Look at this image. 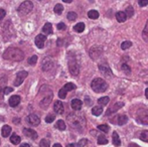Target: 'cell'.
<instances>
[{
	"mask_svg": "<svg viewBox=\"0 0 148 147\" xmlns=\"http://www.w3.org/2000/svg\"><path fill=\"white\" fill-rule=\"evenodd\" d=\"M3 59L12 62H20L24 59V53L21 49L16 47H9L3 53Z\"/></svg>",
	"mask_w": 148,
	"mask_h": 147,
	"instance_id": "6da1fadb",
	"label": "cell"
},
{
	"mask_svg": "<svg viewBox=\"0 0 148 147\" xmlns=\"http://www.w3.org/2000/svg\"><path fill=\"white\" fill-rule=\"evenodd\" d=\"M91 88L95 93H104L108 88V85L103 79L101 78H96L92 81L91 83Z\"/></svg>",
	"mask_w": 148,
	"mask_h": 147,
	"instance_id": "7a4b0ae2",
	"label": "cell"
},
{
	"mask_svg": "<svg viewBox=\"0 0 148 147\" xmlns=\"http://www.w3.org/2000/svg\"><path fill=\"white\" fill-rule=\"evenodd\" d=\"M68 120L70 122V125L76 128H82L85 126V119L82 116L76 115V114H71L68 116Z\"/></svg>",
	"mask_w": 148,
	"mask_h": 147,
	"instance_id": "3957f363",
	"label": "cell"
},
{
	"mask_svg": "<svg viewBox=\"0 0 148 147\" xmlns=\"http://www.w3.org/2000/svg\"><path fill=\"white\" fill-rule=\"evenodd\" d=\"M33 8V3L31 1H28V0H26V1L22 2L21 4L19 5V7H18L17 11L19 14H22V15H25V14H28L29 12L32 10Z\"/></svg>",
	"mask_w": 148,
	"mask_h": 147,
	"instance_id": "277c9868",
	"label": "cell"
},
{
	"mask_svg": "<svg viewBox=\"0 0 148 147\" xmlns=\"http://www.w3.org/2000/svg\"><path fill=\"white\" fill-rule=\"evenodd\" d=\"M69 70H70V73L73 76H78L79 75V73H80V67H79L76 59H71L69 62Z\"/></svg>",
	"mask_w": 148,
	"mask_h": 147,
	"instance_id": "5b68a950",
	"label": "cell"
},
{
	"mask_svg": "<svg viewBox=\"0 0 148 147\" xmlns=\"http://www.w3.org/2000/svg\"><path fill=\"white\" fill-rule=\"evenodd\" d=\"M27 72L25 71H21V72H18L17 74H16V79L15 81H14V86L18 87L20 86V85L23 83V81L26 79V77H27Z\"/></svg>",
	"mask_w": 148,
	"mask_h": 147,
	"instance_id": "8992f818",
	"label": "cell"
},
{
	"mask_svg": "<svg viewBox=\"0 0 148 147\" xmlns=\"http://www.w3.org/2000/svg\"><path fill=\"white\" fill-rule=\"evenodd\" d=\"M111 121H112V123L122 126V125H125V124L128 122V117H127L126 115H118V116H116V118L112 119Z\"/></svg>",
	"mask_w": 148,
	"mask_h": 147,
	"instance_id": "52a82bcc",
	"label": "cell"
},
{
	"mask_svg": "<svg viewBox=\"0 0 148 147\" xmlns=\"http://www.w3.org/2000/svg\"><path fill=\"white\" fill-rule=\"evenodd\" d=\"M26 121H27L28 124H30L31 126H38L39 123H40V119L37 115L35 114H30V115L27 116L26 118Z\"/></svg>",
	"mask_w": 148,
	"mask_h": 147,
	"instance_id": "ba28073f",
	"label": "cell"
},
{
	"mask_svg": "<svg viewBox=\"0 0 148 147\" xmlns=\"http://www.w3.org/2000/svg\"><path fill=\"white\" fill-rule=\"evenodd\" d=\"M140 123H142L143 125H148V112L145 110H141L138 113V117H137Z\"/></svg>",
	"mask_w": 148,
	"mask_h": 147,
	"instance_id": "9c48e42d",
	"label": "cell"
},
{
	"mask_svg": "<svg viewBox=\"0 0 148 147\" xmlns=\"http://www.w3.org/2000/svg\"><path fill=\"white\" fill-rule=\"evenodd\" d=\"M47 40V36H43V34H38L35 37V45H36L38 49H43L45 46V42Z\"/></svg>",
	"mask_w": 148,
	"mask_h": 147,
	"instance_id": "30bf717a",
	"label": "cell"
},
{
	"mask_svg": "<svg viewBox=\"0 0 148 147\" xmlns=\"http://www.w3.org/2000/svg\"><path fill=\"white\" fill-rule=\"evenodd\" d=\"M123 106H124V103H122V102L115 103L113 106H111L109 109H108L107 112H106V114H107V115H111V114H114L115 112H117L118 110H120V109L122 108Z\"/></svg>",
	"mask_w": 148,
	"mask_h": 147,
	"instance_id": "8fae6325",
	"label": "cell"
},
{
	"mask_svg": "<svg viewBox=\"0 0 148 147\" xmlns=\"http://www.w3.org/2000/svg\"><path fill=\"white\" fill-rule=\"evenodd\" d=\"M102 49L99 46H93L91 49H90V55L93 59H96L97 57H99L102 53Z\"/></svg>",
	"mask_w": 148,
	"mask_h": 147,
	"instance_id": "7c38bea8",
	"label": "cell"
},
{
	"mask_svg": "<svg viewBox=\"0 0 148 147\" xmlns=\"http://www.w3.org/2000/svg\"><path fill=\"white\" fill-rule=\"evenodd\" d=\"M99 70H100V72H101L102 74L104 75L105 77H110L111 78L113 75H112V71H111V69L109 68V66H107V65H100L99 66Z\"/></svg>",
	"mask_w": 148,
	"mask_h": 147,
	"instance_id": "4fadbf2b",
	"label": "cell"
},
{
	"mask_svg": "<svg viewBox=\"0 0 148 147\" xmlns=\"http://www.w3.org/2000/svg\"><path fill=\"white\" fill-rule=\"evenodd\" d=\"M23 133H24V135L26 136V137H28V138H31V139H33V140H35L37 138V133H36V131H34V130H32V129H29V128H24L23 129Z\"/></svg>",
	"mask_w": 148,
	"mask_h": 147,
	"instance_id": "5bb4252c",
	"label": "cell"
},
{
	"mask_svg": "<svg viewBox=\"0 0 148 147\" xmlns=\"http://www.w3.org/2000/svg\"><path fill=\"white\" fill-rule=\"evenodd\" d=\"M51 100H53V93H51L49 96L45 97V98H43L42 100L40 101V103H39V106H40L42 109L47 108V106H49V103L51 102Z\"/></svg>",
	"mask_w": 148,
	"mask_h": 147,
	"instance_id": "9a60e30c",
	"label": "cell"
},
{
	"mask_svg": "<svg viewBox=\"0 0 148 147\" xmlns=\"http://www.w3.org/2000/svg\"><path fill=\"white\" fill-rule=\"evenodd\" d=\"M53 110L57 114H62L64 113V104L60 101H56L55 106H53Z\"/></svg>",
	"mask_w": 148,
	"mask_h": 147,
	"instance_id": "2e32d148",
	"label": "cell"
},
{
	"mask_svg": "<svg viewBox=\"0 0 148 147\" xmlns=\"http://www.w3.org/2000/svg\"><path fill=\"white\" fill-rule=\"evenodd\" d=\"M20 100H21V99H20L19 96H17V95H14V96L10 97L8 102H9V105L11 107H16L20 103Z\"/></svg>",
	"mask_w": 148,
	"mask_h": 147,
	"instance_id": "e0dca14e",
	"label": "cell"
},
{
	"mask_svg": "<svg viewBox=\"0 0 148 147\" xmlns=\"http://www.w3.org/2000/svg\"><path fill=\"white\" fill-rule=\"evenodd\" d=\"M53 67V63L49 59H45L42 62V70L43 71H49Z\"/></svg>",
	"mask_w": 148,
	"mask_h": 147,
	"instance_id": "ac0fdd59",
	"label": "cell"
},
{
	"mask_svg": "<svg viewBox=\"0 0 148 147\" xmlns=\"http://www.w3.org/2000/svg\"><path fill=\"white\" fill-rule=\"evenodd\" d=\"M71 105H72V108L74 109V110L79 111L82 109L83 102L81 100H79V99H74V100L72 101V103H71Z\"/></svg>",
	"mask_w": 148,
	"mask_h": 147,
	"instance_id": "d6986e66",
	"label": "cell"
},
{
	"mask_svg": "<svg viewBox=\"0 0 148 147\" xmlns=\"http://www.w3.org/2000/svg\"><path fill=\"white\" fill-rule=\"evenodd\" d=\"M127 14L125 13V12L123 11H118L117 13H116V19H117L118 22H125L127 19Z\"/></svg>",
	"mask_w": 148,
	"mask_h": 147,
	"instance_id": "ffe728a7",
	"label": "cell"
},
{
	"mask_svg": "<svg viewBox=\"0 0 148 147\" xmlns=\"http://www.w3.org/2000/svg\"><path fill=\"white\" fill-rule=\"evenodd\" d=\"M42 31L47 34H53V25H51L49 22H47V23L43 25L42 27Z\"/></svg>",
	"mask_w": 148,
	"mask_h": 147,
	"instance_id": "44dd1931",
	"label": "cell"
},
{
	"mask_svg": "<svg viewBox=\"0 0 148 147\" xmlns=\"http://www.w3.org/2000/svg\"><path fill=\"white\" fill-rule=\"evenodd\" d=\"M2 136L3 137H7V136H9L10 132H11V127L8 125H4L3 127H2Z\"/></svg>",
	"mask_w": 148,
	"mask_h": 147,
	"instance_id": "7402d4cb",
	"label": "cell"
},
{
	"mask_svg": "<svg viewBox=\"0 0 148 147\" xmlns=\"http://www.w3.org/2000/svg\"><path fill=\"white\" fill-rule=\"evenodd\" d=\"M102 113H103V108L101 106H95L92 109V114L94 116H100Z\"/></svg>",
	"mask_w": 148,
	"mask_h": 147,
	"instance_id": "603a6c76",
	"label": "cell"
},
{
	"mask_svg": "<svg viewBox=\"0 0 148 147\" xmlns=\"http://www.w3.org/2000/svg\"><path fill=\"white\" fill-rule=\"evenodd\" d=\"M20 141H21V138L18 135H16V134H13V135H11V137H10V142H11L12 144H14V145L19 144Z\"/></svg>",
	"mask_w": 148,
	"mask_h": 147,
	"instance_id": "cb8c5ba5",
	"label": "cell"
},
{
	"mask_svg": "<svg viewBox=\"0 0 148 147\" xmlns=\"http://www.w3.org/2000/svg\"><path fill=\"white\" fill-rule=\"evenodd\" d=\"M112 137H113V144L115 146H120L121 145V141H120V138H119V135L117 132H113V135H112Z\"/></svg>",
	"mask_w": 148,
	"mask_h": 147,
	"instance_id": "d4e9b609",
	"label": "cell"
},
{
	"mask_svg": "<svg viewBox=\"0 0 148 147\" xmlns=\"http://www.w3.org/2000/svg\"><path fill=\"white\" fill-rule=\"evenodd\" d=\"M74 30L77 32H83L85 30V24L83 22H79L74 26Z\"/></svg>",
	"mask_w": 148,
	"mask_h": 147,
	"instance_id": "484cf974",
	"label": "cell"
},
{
	"mask_svg": "<svg viewBox=\"0 0 148 147\" xmlns=\"http://www.w3.org/2000/svg\"><path fill=\"white\" fill-rule=\"evenodd\" d=\"M88 16L91 19H97L99 17V12L97 10H90L88 12Z\"/></svg>",
	"mask_w": 148,
	"mask_h": 147,
	"instance_id": "4316f807",
	"label": "cell"
},
{
	"mask_svg": "<svg viewBox=\"0 0 148 147\" xmlns=\"http://www.w3.org/2000/svg\"><path fill=\"white\" fill-rule=\"evenodd\" d=\"M56 127L59 130H60V131H64V130H66V123H64L62 120H59V121L56 123Z\"/></svg>",
	"mask_w": 148,
	"mask_h": 147,
	"instance_id": "83f0119b",
	"label": "cell"
},
{
	"mask_svg": "<svg viewBox=\"0 0 148 147\" xmlns=\"http://www.w3.org/2000/svg\"><path fill=\"white\" fill-rule=\"evenodd\" d=\"M109 102H110L109 97H102V98H100L99 100H98V103H99L100 105H102V106H105V105H107Z\"/></svg>",
	"mask_w": 148,
	"mask_h": 147,
	"instance_id": "f1b7e54d",
	"label": "cell"
},
{
	"mask_svg": "<svg viewBox=\"0 0 148 147\" xmlns=\"http://www.w3.org/2000/svg\"><path fill=\"white\" fill-rule=\"evenodd\" d=\"M142 37L145 41H148V20H147L146 24H145L144 29H143V31H142Z\"/></svg>",
	"mask_w": 148,
	"mask_h": 147,
	"instance_id": "f546056e",
	"label": "cell"
},
{
	"mask_svg": "<svg viewBox=\"0 0 148 147\" xmlns=\"http://www.w3.org/2000/svg\"><path fill=\"white\" fill-rule=\"evenodd\" d=\"M107 143H108V139L104 135H100L99 137H98V144L104 145V144H107Z\"/></svg>",
	"mask_w": 148,
	"mask_h": 147,
	"instance_id": "4dcf8cb0",
	"label": "cell"
},
{
	"mask_svg": "<svg viewBox=\"0 0 148 147\" xmlns=\"http://www.w3.org/2000/svg\"><path fill=\"white\" fill-rule=\"evenodd\" d=\"M64 88L66 90V92H71V91L75 90L76 89V85H74L73 83H68L64 86Z\"/></svg>",
	"mask_w": 148,
	"mask_h": 147,
	"instance_id": "1f68e13d",
	"label": "cell"
},
{
	"mask_svg": "<svg viewBox=\"0 0 148 147\" xmlns=\"http://www.w3.org/2000/svg\"><path fill=\"white\" fill-rule=\"evenodd\" d=\"M53 10H55V12L57 14H62V11H64V6L62 4H57L55 6V8H53Z\"/></svg>",
	"mask_w": 148,
	"mask_h": 147,
	"instance_id": "d6a6232c",
	"label": "cell"
},
{
	"mask_svg": "<svg viewBox=\"0 0 148 147\" xmlns=\"http://www.w3.org/2000/svg\"><path fill=\"white\" fill-rule=\"evenodd\" d=\"M140 139L144 142H148V131L147 130H144V131L141 132L140 134Z\"/></svg>",
	"mask_w": 148,
	"mask_h": 147,
	"instance_id": "836d02e7",
	"label": "cell"
},
{
	"mask_svg": "<svg viewBox=\"0 0 148 147\" xmlns=\"http://www.w3.org/2000/svg\"><path fill=\"white\" fill-rule=\"evenodd\" d=\"M132 46V42L129 40H126V41H123L122 44H121V49H128L129 47Z\"/></svg>",
	"mask_w": 148,
	"mask_h": 147,
	"instance_id": "e575fe53",
	"label": "cell"
},
{
	"mask_svg": "<svg viewBox=\"0 0 148 147\" xmlns=\"http://www.w3.org/2000/svg\"><path fill=\"white\" fill-rule=\"evenodd\" d=\"M68 19L70 20V21H74V20L77 19V17H78V15H77L76 12H69L68 13Z\"/></svg>",
	"mask_w": 148,
	"mask_h": 147,
	"instance_id": "d590c367",
	"label": "cell"
},
{
	"mask_svg": "<svg viewBox=\"0 0 148 147\" xmlns=\"http://www.w3.org/2000/svg\"><path fill=\"white\" fill-rule=\"evenodd\" d=\"M125 13L127 14V17H131V16H133V14H134V9H133V7L128 6V7L126 8V11H125Z\"/></svg>",
	"mask_w": 148,
	"mask_h": 147,
	"instance_id": "8d00e7d4",
	"label": "cell"
},
{
	"mask_svg": "<svg viewBox=\"0 0 148 147\" xmlns=\"http://www.w3.org/2000/svg\"><path fill=\"white\" fill-rule=\"evenodd\" d=\"M56 119V116L53 115V114H49V115L45 117V122L47 123H51V122H53Z\"/></svg>",
	"mask_w": 148,
	"mask_h": 147,
	"instance_id": "74e56055",
	"label": "cell"
},
{
	"mask_svg": "<svg viewBox=\"0 0 148 147\" xmlns=\"http://www.w3.org/2000/svg\"><path fill=\"white\" fill-rule=\"evenodd\" d=\"M122 70H123V72H124L126 75H129L131 73V69H130V67H129L127 64H123L122 65Z\"/></svg>",
	"mask_w": 148,
	"mask_h": 147,
	"instance_id": "f35d334b",
	"label": "cell"
},
{
	"mask_svg": "<svg viewBox=\"0 0 148 147\" xmlns=\"http://www.w3.org/2000/svg\"><path fill=\"white\" fill-rule=\"evenodd\" d=\"M59 97L60 99H66V90L64 88H62L59 91Z\"/></svg>",
	"mask_w": 148,
	"mask_h": 147,
	"instance_id": "ab89813d",
	"label": "cell"
},
{
	"mask_svg": "<svg viewBox=\"0 0 148 147\" xmlns=\"http://www.w3.org/2000/svg\"><path fill=\"white\" fill-rule=\"evenodd\" d=\"M98 129L101 130V131L105 132V133H107L108 131H109V126L108 125H99L98 126Z\"/></svg>",
	"mask_w": 148,
	"mask_h": 147,
	"instance_id": "60d3db41",
	"label": "cell"
},
{
	"mask_svg": "<svg viewBox=\"0 0 148 147\" xmlns=\"http://www.w3.org/2000/svg\"><path fill=\"white\" fill-rule=\"evenodd\" d=\"M36 62H37V57H36V55H32V57L28 59V64H29V65H35V64H36Z\"/></svg>",
	"mask_w": 148,
	"mask_h": 147,
	"instance_id": "b9f144b4",
	"label": "cell"
},
{
	"mask_svg": "<svg viewBox=\"0 0 148 147\" xmlns=\"http://www.w3.org/2000/svg\"><path fill=\"white\" fill-rule=\"evenodd\" d=\"M40 147H49V141L47 139H42L39 143Z\"/></svg>",
	"mask_w": 148,
	"mask_h": 147,
	"instance_id": "7bdbcfd3",
	"label": "cell"
},
{
	"mask_svg": "<svg viewBox=\"0 0 148 147\" xmlns=\"http://www.w3.org/2000/svg\"><path fill=\"white\" fill-rule=\"evenodd\" d=\"M138 3L141 7H144V6L148 5V0H138Z\"/></svg>",
	"mask_w": 148,
	"mask_h": 147,
	"instance_id": "ee69618b",
	"label": "cell"
},
{
	"mask_svg": "<svg viewBox=\"0 0 148 147\" xmlns=\"http://www.w3.org/2000/svg\"><path fill=\"white\" fill-rule=\"evenodd\" d=\"M88 143V140L87 139H82V140H80V141H79V146L80 147H83V146H86V144Z\"/></svg>",
	"mask_w": 148,
	"mask_h": 147,
	"instance_id": "f6af8a7d",
	"label": "cell"
},
{
	"mask_svg": "<svg viewBox=\"0 0 148 147\" xmlns=\"http://www.w3.org/2000/svg\"><path fill=\"white\" fill-rule=\"evenodd\" d=\"M12 91H13V89L12 88H10V87H6V88H4V94L5 95H7V94H9V93H11Z\"/></svg>",
	"mask_w": 148,
	"mask_h": 147,
	"instance_id": "bcb514c9",
	"label": "cell"
},
{
	"mask_svg": "<svg viewBox=\"0 0 148 147\" xmlns=\"http://www.w3.org/2000/svg\"><path fill=\"white\" fill-rule=\"evenodd\" d=\"M58 29H60V30L66 29V24H64V22H60V23L58 24Z\"/></svg>",
	"mask_w": 148,
	"mask_h": 147,
	"instance_id": "7dc6e473",
	"label": "cell"
},
{
	"mask_svg": "<svg viewBox=\"0 0 148 147\" xmlns=\"http://www.w3.org/2000/svg\"><path fill=\"white\" fill-rule=\"evenodd\" d=\"M5 15H6V11L4 9H2V8H0V20L3 17H5Z\"/></svg>",
	"mask_w": 148,
	"mask_h": 147,
	"instance_id": "c3c4849f",
	"label": "cell"
},
{
	"mask_svg": "<svg viewBox=\"0 0 148 147\" xmlns=\"http://www.w3.org/2000/svg\"><path fill=\"white\" fill-rule=\"evenodd\" d=\"M68 147H80V146H79V144H77V143H71V144H69Z\"/></svg>",
	"mask_w": 148,
	"mask_h": 147,
	"instance_id": "681fc988",
	"label": "cell"
},
{
	"mask_svg": "<svg viewBox=\"0 0 148 147\" xmlns=\"http://www.w3.org/2000/svg\"><path fill=\"white\" fill-rule=\"evenodd\" d=\"M20 147H30V145L28 143H22L21 145H20Z\"/></svg>",
	"mask_w": 148,
	"mask_h": 147,
	"instance_id": "f907efd6",
	"label": "cell"
},
{
	"mask_svg": "<svg viewBox=\"0 0 148 147\" xmlns=\"http://www.w3.org/2000/svg\"><path fill=\"white\" fill-rule=\"evenodd\" d=\"M53 147H62V145H60V143H56V144H55V145H53Z\"/></svg>",
	"mask_w": 148,
	"mask_h": 147,
	"instance_id": "816d5d0a",
	"label": "cell"
},
{
	"mask_svg": "<svg viewBox=\"0 0 148 147\" xmlns=\"http://www.w3.org/2000/svg\"><path fill=\"white\" fill-rule=\"evenodd\" d=\"M145 96H146V98L148 99V88L145 90Z\"/></svg>",
	"mask_w": 148,
	"mask_h": 147,
	"instance_id": "f5cc1de1",
	"label": "cell"
},
{
	"mask_svg": "<svg viewBox=\"0 0 148 147\" xmlns=\"http://www.w3.org/2000/svg\"><path fill=\"white\" fill-rule=\"evenodd\" d=\"M64 2H66V3H71V2L73 1V0H62Z\"/></svg>",
	"mask_w": 148,
	"mask_h": 147,
	"instance_id": "db71d44e",
	"label": "cell"
},
{
	"mask_svg": "<svg viewBox=\"0 0 148 147\" xmlns=\"http://www.w3.org/2000/svg\"><path fill=\"white\" fill-rule=\"evenodd\" d=\"M89 1H90V2H92V3H93V2L95 1V0H89Z\"/></svg>",
	"mask_w": 148,
	"mask_h": 147,
	"instance_id": "11a10c76",
	"label": "cell"
},
{
	"mask_svg": "<svg viewBox=\"0 0 148 147\" xmlns=\"http://www.w3.org/2000/svg\"><path fill=\"white\" fill-rule=\"evenodd\" d=\"M39 1H40V0H39Z\"/></svg>",
	"mask_w": 148,
	"mask_h": 147,
	"instance_id": "9f6ffc18",
	"label": "cell"
}]
</instances>
